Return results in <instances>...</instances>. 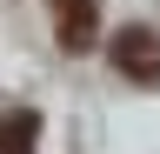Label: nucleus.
<instances>
[{
    "mask_svg": "<svg viewBox=\"0 0 160 154\" xmlns=\"http://www.w3.org/2000/svg\"><path fill=\"white\" fill-rule=\"evenodd\" d=\"M113 67L127 74L133 87H160V34L153 27H127L113 40Z\"/></svg>",
    "mask_w": 160,
    "mask_h": 154,
    "instance_id": "f257e3e1",
    "label": "nucleus"
},
{
    "mask_svg": "<svg viewBox=\"0 0 160 154\" xmlns=\"http://www.w3.org/2000/svg\"><path fill=\"white\" fill-rule=\"evenodd\" d=\"M33 141H40V114L13 107L7 121H0V154H33Z\"/></svg>",
    "mask_w": 160,
    "mask_h": 154,
    "instance_id": "7ed1b4c3",
    "label": "nucleus"
},
{
    "mask_svg": "<svg viewBox=\"0 0 160 154\" xmlns=\"http://www.w3.org/2000/svg\"><path fill=\"white\" fill-rule=\"evenodd\" d=\"M47 7H53L60 47H67V54H87L93 34H100V0H47Z\"/></svg>",
    "mask_w": 160,
    "mask_h": 154,
    "instance_id": "f03ea898",
    "label": "nucleus"
}]
</instances>
